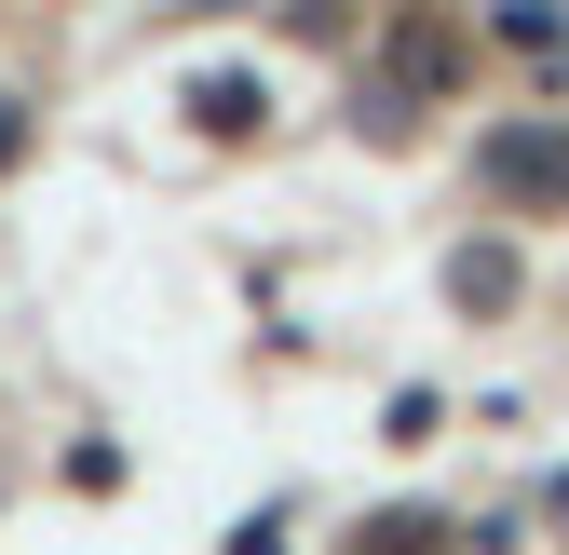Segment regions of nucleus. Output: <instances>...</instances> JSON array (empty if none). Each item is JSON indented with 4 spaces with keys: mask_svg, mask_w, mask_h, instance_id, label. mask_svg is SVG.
I'll return each mask as SVG.
<instances>
[{
    "mask_svg": "<svg viewBox=\"0 0 569 555\" xmlns=\"http://www.w3.org/2000/svg\"><path fill=\"white\" fill-rule=\"evenodd\" d=\"M502 176L516 190H569V135H556V150H542V135H502Z\"/></svg>",
    "mask_w": 569,
    "mask_h": 555,
    "instance_id": "obj_1",
    "label": "nucleus"
}]
</instances>
